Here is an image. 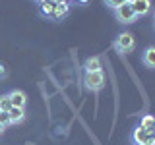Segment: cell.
Listing matches in <instances>:
<instances>
[{"instance_id":"6da1fadb","label":"cell","mask_w":155,"mask_h":145,"mask_svg":"<svg viewBox=\"0 0 155 145\" xmlns=\"http://www.w3.org/2000/svg\"><path fill=\"white\" fill-rule=\"evenodd\" d=\"M84 85H85V89H89V91H99L101 87L105 85V76H103V72H85V76H84Z\"/></svg>"},{"instance_id":"7a4b0ae2","label":"cell","mask_w":155,"mask_h":145,"mask_svg":"<svg viewBox=\"0 0 155 145\" xmlns=\"http://www.w3.org/2000/svg\"><path fill=\"white\" fill-rule=\"evenodd\" d=\"M134 45H136L134 35H132V33H128V31L120 33V35L114 39V48L118 52H124V54H126V52H132L134 50Z\"/></svg>"},{"instance_id":"3957f363","label":"cell","mask_w":155,"mask_h":145,"mask_svg":"<svg viewBox=\"0 0 155 145\" xmlns=\"http://www.w3.org/2000/svg\"><path fill=\"white\" fill-rule=\"evenodd\" d=\"M114 14H116V19H118V21H122V23H132L134 19H136V14H134V10H132L130 0L126 4H122V6L116 8Z\"/></svg>"},{"instance_id":"277c9868","label":"cell","mask_w":155,"mask_h":145,"mask_svg":"<svg viewBox=\"0 0 155 145\" xmlns=\"http://www.w3.org/2000/svg\"><path fill=\"white\" fill-rule=\"evenodd\" d=\"M130 4H132V10H134L136 18L145 16V14H149V10H151V2H149V0H130Z\"/></svg>"},{"instance_id":"5b68a950","label":"cell","mask_w":155,"mask_h":145,"mask_svg":"<svg viewBox=\"0 0 155 145\" xmlns=\"http://www.w3.org/2000/svg\"><path fill=\"white\" fill-rule=\"evenodd\" d=\"M10 95V101H12V106H19V108H25V103H27V95L23 93V91H18L14 89Z\"/></svg>"},{"instance_id":"8992f818","label":"cell","mask_w":155,"mask_h":145,"mask_svg":"<svg viewBox=\"0 0 155 145\" xmlns=\"http://www.w3.org/2000/svg\"><path fill=\"white\" fill-rule=\"evenodd\" d=\"M8 118H10V124H19L23 118H25V108L12 106V108L8 110Z\"/></svg>"},{"instance_id":"52a82bcc","label":"cell","mask_w":155,"mask_h":145,"mask_svg":"<svg viewBox=\"0 0 155 145\" xmlns=\"http://www.w3.org/2000/svg\"><path fill=\"white\" fill-rule=\"evenodd\" d=\"M151 134H155V132H145V130H142V128L138 126V128L134 130L132 139H134V143H136V145H145V143H147V137H149Z\"/></svg>"},{"instance_id":"ba28073f","label":"cell","mask_w":155,"mask_h":145,"mask_svg":"<svg viewBox=\"0 0 155 145\" xmlns=\"http://www.w3.org/2000/svg\"><path fill=\"white\" fill-rule=\"evenodd\" d=\"M70 10V4L68 2H60V4H54V12H52V19H62L68 14Z\"/></svg>"},{"instance_id":"9c48e42d","label":"cell","mask_w":155,"mask_h":145,"mask_svg":"<svg viewBox=\"0 0 155 145\" xmlns=\"http://www.w3.org/2000/svg\"><path fill=\"white\" fill-rule=\"evenodd\" d=\"M140 128L145 130V132H155V120L151 114H145L142 120H140Z\"/></svg>"},{"instance_id":"30bf717a","label":"cell","mask_w":155,"mask_h":145,"mask_svg":"<svg viewBox=\"0 0 155 145\" xmlns=\"http://www.w3.org/2000/svg\"><path fill=\"white\" fill-rule=\"evenodd\" d=\"M143 64L149 66V68L155 66V48H153V47L145 48V52H143Z\"/></svg>"},{"instance_id":"8fae6325","label":"cell","mask_w":155,"mask_h":145,"mask_svg":"<svg viewBox=\"0 0 155 145\" xmlns=\"http://www.w3.org/2000/svg\"><path fill=\"white\" fill-rule=\"evenodd\" d=\"M85 72H101V60L99 58H89V60L85 62Z\"/></svg>"},{"instance_id":"7c38bea8","label":"cell","mask_w":155,"mask_h":145,"mask_svg":"<svg viewBox=\"0 0 155 145\" xmlns=\"http://www.w3.org/2000/svg\"><path fill=\"white\" fill-rule=\"evenodd\" d=\"M52 12H54V2H41V14L47 18H52Z\"/></svg>"},{"instance_id":"4fadbf2b","label":"cell","mask_w":155,"mask_h":145,"mask_svg":"<svg viewBox=\"0 0 155 145\" xmlns=\"http://www.w3.org/2000/svg\"><path fill=\"white\" fill-rule=\"evenodd\" d=\"M12 108V101H10V95H2L0 97V110L2 112H8Z\"/></svg>"},{"instance_id":"5bb4252c","label":"cell","mask_w":155,"mask_h":145,"mask_svg":"<svg viewBox=\"0 0 155 145\" xmlns=\"http://www.w3.org/2000/svg\"><path fill=\"white\" fill-rule=\"evenodd\" d=\"M126 2H128V0H107V4H109L113 10H116L118 6H122V4H126Z\"/></svg>"},{"instance_id":"9a60e30c","label":"cell","mask_w":155,"mask_h":145,"mask_svg":"<svg viewBox=\"0 0 155 145\" xmlns=\"http://www.w3.org/2000/svg\"><path fill=\"white\" fill-rule=\"evenodd\" d=\"M10 124V118H8V112H2V110H0V126H4V128H6V126Z\"/></svg>"},{"instance_id":"2e32d148","label":"cell","mask_w":155,"mask_h":145,"mask_svg":"<svg viewBox=\"0 0 155 145\" xmlns=\"http://www.w3.org/2000/svg\"><path fill=\"white\" fill-rule=\"evenodd\" d=\"M6 68H4V64H0V79H4V77H6Z\"/></svg>"},{"instance_id":"e0dca14e","label":"cell","mask_w":155,"mask_h":145,"mask_svg":"<svg viewBox=\"0 0 155 145\" xmlns=\"http://www.w3.org/2000/svg\"><path fill=\"white\" fill-rule=\"evenodd\" d=\"M4 130H6V128H4V126H0V134H2V132H4Z\"/></svg>"},{"instance_id":"ac0fdd59","label":"cell","mask_w":155,"mask_h":145,"mask_svg":"<svg viewBox=\"0 0 155 145\" xmlns=\"http://www.w3.org/2000/svg\"><path fill=\"white\" fill-rule=\"evenodd\" d=\"M80 2H87V0H80Z\"/></svg>"}]
</instances>
